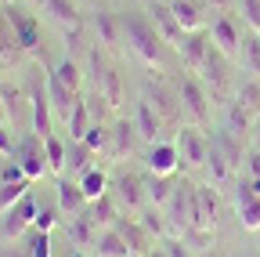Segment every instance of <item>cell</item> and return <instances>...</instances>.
I'll return each mask as SVG.
<instances>
[{
  "label": "cell",
  "mask_w": 260,
  "mask_h": 257,
  "mask_svg": "<svg viewBox=\"0 0 260 257\" xmlns=\"http://www.w3.org/2000/svg\"><path fill=\"white\" fill-rule=\"evenodd\" d=\"M119 22H123V40L130 44V51H134L145 66H159L162 62V44L167 40L155 33L152 18H145L138 11H126V15H119Z\"/></svg>",
  "instance_id": "6da1fadb"
},
{
  "label": "cell",
  "mask_w": 260,
  "mask_h": 257,
  "mask_svg": "<svg viewBox=\"0 0 260 257\" xmlns=\"http://www.w3.org/2000/svg\"><path fill=\"white\" fill-rule=\"evenodd\" d=\"M177 94H181V109H184V120L191 127H206L210 123V94L206 87L195 80V76H184L177 83Z\"/></svg>",
  "instance_id": "7a4b0ae2"
},
{
  "label": "cell",
  "mask_w": 260,
  "mask_h": 257,
  "mask_svg": "<svg viewBox=\"0 0 260 257\" xmlns=\"http://www.w3.org/2000/svg\"><path fill=\"white\" fill-rule=\"evenodd\" d=\"M260 120V80H249L235 91V102H232V134L249 131V123Z\"/></svg>",
  "instance_id": "3957f363"
},
{
  "label": "cell",
  "mask_w": 260,
  "mask_h": 257,
  "mask_svg": "<svg viewBox=\"0 0 260 257\" xmlns=\"http://www.w3.org/2000/svg\"><path fill=\"white\" fill-rule=\"evenodd\" d=\"M210 33V40H213V47L224 54V58H232V62H239V54H242V25L232 18V15H217L213 18V25L206 29Z\"/></svg>",
  "instance_id": "277c9868"
},
{
  "label": "cell",
  "mask_w": 260,
  "mask_h": 257,
  "mask_svg": "<svg viewBox=\"0 0 260 257\" xmlns=\"http://www.w3.org/2000/svg\"><path fill=\"white\" fill-rule=\"evenodd\" d=\"M177 152H181V167H203L210 159V138L203 134V127H181Z\"/></svg>",
  "instance_id": "5b68a950"
},
{
  "label": "cell",
  "mask_w": 260,
  "mask_h": 257,
  "mask_svg": "<svg viewBox=\"0 0 260 257\" xmlns=\"http://www.w3.org/2000/svg\"><path fill=\"white\" fill-rule=\"evenodd\" d=\"M15 156H18V163H22V170H25L29 181H37L40 174L51 170V167H47V149H44V138H40V134H29L25 141H18Z\"/></svg>",
  "instance_id": "8992f818"
},
{
  "label": "cell",
  "mask_w": 260,
  "mask_h": 257,
  "mask_svg": "<svg viewBox=\"0 0 260 257\" xmlns=\"http://www.w3.org/2000/svg\"><path fill=\"white\" fill-rule=\"evenodd\" d=\"M228 62H232V58H224V54L213 47L210 58H206V66L199 69L203 80L210 83V94H213V98H228V94H232V66H228Z\"/></svg>",
  "instance_id": "52a82bcc"
},
{
  "label": "cell",
  "mask_w": 260,
  "mask_h": 257,
  "mask_svg": "<svg viewBox=\"0 0 260 257\" xmlns=\"http://www.w3.org/2000/svg\"><path fill=\"white\" fill-rule=\"evenodd\" d=\"M37 203H32L29 196L25 199H18L8 214H4V221H0V236L4 239H15V236H22L25 229H32V221H37Z\"/></svg>",
  "instance_id": "ba28073f"
},
{
  "label": "cell",
  "mask_w": 260,
  "mask_h": 257,
  "mask_svg": "<svg viewBox=\"0 0 260 257\" xmlns=\"http://www.w3.org/2000/svg\"><path fill=\"white\" fill-rule=\"evenodd\" d=\"M235 210H239V224L246 232H260V196L249 188V181L235 185Z\"/></svg>",
  "instance_id": "9c48e42d"
},
{
  "label": "cell",
  "mask_w": 260,
  "mask_h": 257,
  "mask_svg": "<svg viewBox=\"0 0 260 257\" xmlns=\"http://www.w3.org/2000/svg\"><path fill=\"white\" fill-rule=\"evenodd\" d=\"M148 105L159 112L162 123H177V120L184 116V109H181V94H174L167 83H152V87H148Z\"/></svg>",
  "instance_id": "30bf717a"
},
{
  "label": "cell",
  "mask_w": 260,
  "mask_h": 257,
  "mask_svg": "<svg viewBox=\"0 0 260 257\" xmlns=\"http://www.w3.org/2000/svg\"><path fill=\"white\" fill-rule=\"evenodd\" d=\"M145 167L148 174H162V178H170L177 167H181V152H177V141H155L145 156Z\"/></svg>",
  "instance_id": "8fae6325"
},
{
  "label": "cell",
  "mask_w": 260,
  "mask_h": 257,
  "mask_svg": "<svg viewBox=\"0 0 260 257\" xmlns=\"http://www.w3.org/2000/svg\"><path fill=\"white\" fill-rule=\"evenodd\" d=\"M47 102H51V112L61 120V123H69V116H73V109H76V102H80V94L76 91H69L54 73H47Z\"/></svg>",
  "instance_id": "7c38bea8"
},
{
  "label": "cell",
  "mask_w": 260,
  "mask_h": 257,
  "mask_svg": "<svg viewBox=\"0 0 260 257\" xmlns=\"http://www.w3.org/2000/svg\"><path fill=\"white\" fill-rule=\"evenodd\" d=\"M177 51L184 54V66H188L191 73H199V69L206 66L210 51H213V40H210V33H203V29H199V33H188Z\"/></svg>",
  "instance_id": "4fadbf2b"
},
{
  "label": "cell",
  "mask_w": 260,
  "mask_h": 257,
  "mask_svg": "<svg viewBox=\"0 0 260 257\" xmlns=\"http://www.w3.org/2000/svg\"><path fill=\"white\" fill-rule=\"evenodd\" d=\"M148 15H152V25H155V33H159L162 40H167V44H174V47H181V44H184V37H188V33L181 29V22L174 18V11H170V8L155 4Z\"/></svg>",
  "instance_id": "5bb4252c"
},
{
  "label": "cell",
  "mask_w": 260,
  "mask_h": 257,
  "mask_svg": "<svg viewBox=\"0 0 260 257\" xmlns=\"http://www.w3.org/2000/svg\"><path fill=\"white\" fill-rule=\"evenodd\" d=\"M170 11H174V18L181 22L184 33H199V29L206 25L203 0H170Z\"/></svg>",
  "instance_id": "9a60e30c"
},
{
  "label": "cell",
  "mask_w": 260,
  "mask_h": 257,
  "mask_svg": "<svg viewBox=\"0 0 260 257\" xmlns=\"http://www.w3.org/2000/svg\"><path fill=\"white\" fill-rule=\"evenodd\" d=\"M138 145V127L134 123H126V120H116L109 127V156H126V152H134Z\"/></svg>",
  "instance_id": "2e32d148"
},
{
  "label": "cell",
  "mask_w": 260,
  "mask_h": 257,
  "mask_svg": "<svg viewBox=\"0 0 260 257\" xmlns=\"http://www.w3.org/2000/svg\"><path fill=\"white\" fill-rule=\"evenodd\" d=\"M58 210H61V214H69V217H76V214L87 210V196H83L80 181H69V178H61V181H58Z\"/></svg>",
  "instance_id": "e0dca14e"
},
{
  "label": "cell",
  "mask_w": 260,
  "mask_h": 257,
  "mask_svg": "<svg viewBox=\"0 0 260 257\" xmlns=\"http://www.w3.org/2000/svg\"><path fill=\"white\" fill-rule=\"evenodd\" d=\"M98 250V257H134V250H130V243H126V236L116 229V224H112V229H102V232H98V243H94Z\"/></svg>",
  "instance_id": "ac0fdd59"
},
{
  "label": "cell",
  "mask_w": 260,
  "mask_h": 257,
  "mask_svg": "<svg viewBox=\"0 0 260 257\" xmlns=\"http://www.w3.org/2000/svg\"><path fill=\"white\" fill-rule=\"evenodd\" d=\"M8 22H11V29L18 33V44H22L25 51H37V40H40V25H37V18H29V15L18 11V8H8Z\"/></svg>",
  "instance_id": "d6986e66"
},
{
  "label": "cell",
  "mask_w": 260,
  "mask_h": 257,
  "mask_svg": "<svg viewBox=\"0 0 260 257\" xmlns=\"http://www.w3.org/2000/svg\"><path fill=\"white\" fill-rule=\"evenodd\" d=\"M116 229L126 236V243H130V250H134V253H141V257H148L152 250H155V239H152V232L145 229V224L141 221H116Z\"/></svg>",
  "instance_id": "ffe728a7"
},
{
  "label": "cell",
  "mask_w": 260,
  "mask_h": 257,
  "mask_svg": "<svg viewBox=\"0 0 260 257\" xmlns=\"http://www.w3.org/2000/svg\"><path fill=\"white\" fill-rule=\"evenodd\" d=\"M141 178H134V174H119L116 181H112V188H116V203L119 207H126V210H138L141 207V199H145V192H141Z\"/></svg>",
  "instance_id": "44dd1931"
},
{
  "label": "cell",
  "mask_w": 260,
  "mask_h": 257,
  "mask_svg": "<svg viewBox=\"0 0 260 257\" xmlns=\"http://www.w3.org/2000/svg\"><path fill=\"white\" fill-rule=\"evenodd\" d=\"M29 109H32V134L51 138L54 131H51V102H47V83H44V91H32Z\"/></svg>",
  "instance_id": "7402d4cb"
},
{
  "label": "cell",
  "mask_w": 260,
  "mask_h": 257,
  "mask_svg": "<svg viewBox=\"0 0 260 257\" xmlns=\"http://www.w3.org/2000/svg\"><path fill=\"white\" fill-rule=\"evenodd\" d=\"M134 127H138V138L141 141H148V145H155L159 141V131H162V120H159V112L148 105V102H138V112H134Z\"/></svg>",
  "instance_id": "603a6c76"
},
{
  "label": "cell",
  "mask_w": 260,
  "mask_h": 257,
  "mask_svg": "<svg viewBox=\"0 0 260 257\" xmlns=\"http://www.w3.org/2000/svg\"><path fill=\"white\" fill-rule=\"evenodd\" d=\"M69 239H73L76 246H94V243H98V221L90 217V210L69 217Z\"/></svg>",
  "instance_id": "cb8c5ba5"
},
{
  "label": "cell",
  "mask_w": 260,
  "mask_h": 257,
  "mask_svg": "<svg viewBox=\"0 0 260 257\" xmlns=\"http://www.w3.org/2000/svg\"><path fill=\"white\" fill-rule=\"evenodd\" d=\"M94 29H98V37H102L105 47H119V40H123V22H119L112 11H98Z\"/></svg>",
  "instance_id": "d4e9b609"
},
{
  "label": "cell",
  "mask_w": 260,
  "mask_h": 257,
  "mask_svg": "<svg viewBox=\"0 0 260 257\" xmlns=\"http://www.w3.org/2000/svg\"><path fill=\"white\" fill-rule=\"evenodd\" d=\"M80 188H83L87 203L102 199L105 192H109V174H105V170H98V167H90V170H83V174H80Z\"/></svg>",
  "instance_id": "484cf974"
},
{
  "label": "cell",
  "mask_w": 260,
  "mask_h": 257,
  "mask_svg": "<svg viewBox=\"0 0 260 257\" xmlns=\"http://www.w3.org/2000/svg\"><path fill=\"white\" fill-rule=\"evenodd\" d=\"M90 159H94V149L87 141H69V156H65V170H69V174L90 170Z\"/></svg>",
  "instance_id": "4316f807"
},
{
  "label": "cell",
  "mask_w": 260,
  "mask_h": 257,
  "mask_svg": "<svg viewBox=\"0 0 260 257\" xmlns=\"http://www.w3.org/2000/svg\"><path fill=\"white\" fill-rule=\"evenodd\" d=\"M145 196H148L155 207H167V203H170V196H174L170 178H162V174H148V178H145Z\"/></svg>",
  "instance_id": "83f0119b"
},
{
  "label": "cell",
  "mask_w": 260,
  "mask_h": 257,
  "mask_svg": "<svg viewBox=\"0 0 260 257\" xmlns=\"http://www.w3.org/2000/svg\"><path fill=\"white\" fill-rule=\"evenodd\" d=\"M40 8H44V15L58 18L61 25H80V15H76L73 0H40Z\"/></svg>",
  "instance_id": "f1b7e54d"
},
{
  "label": "cell",
  "mask_w": 260,
  "mask_h": 257,
  "mask_svg": "<svg viewBox=\"0 0 260 257\" xmlns=\"http://www.w3.org/2000/svg\"><path fill=\"white\" fill-rule=\"evenodd\" d=\"M90 109H87V102L80 98L76 102V109H73V116H69V123H65V127H69V141H83L87 138V131H90Z\"/></svg>",
  "instance_id": "f546056e"
},
{
  "label": "cell",
  "mask_w": 260,
  "mask_h": 257,
  "mask_svg": "<svg viewBox=\"0 0 260 257\" xmlns=\"http://www.w3.org/2000/svg\"><path fill=\"white\" fill-rule=\"evenodd\" d=\"M116 214H119V210H116V199L109 196V192H105L102 199H94V203H90V217L98 221V229H112V224L119 221Z\"/></svg>",
  "instance_id": "4dcf8cb0"
},
{
  "label": "cell",
  "mask_w": 260,
  "mask_h": 257,
  "mask_svg": "<svg viewBox=\"0 0 260 257\" xmlns=\"http://www.w3.org/2000/svg\"><path fill=\"white\" fill-rule=\"evenodd\" d=\"M25 188H29V178L25 181H0V217H4L18 199H25Z\"/></svg>",
  "instance_id": "1f68e13d"
},
{
  "label": "cell",
  "mask_w": 260,
  "mask_h": 257,
  "mask_svg": "<svg viewBox=\"0 0 260 257\" xmlns=\"http://www.w3.org/2000/svg\"><path fill=\"white\" fill-rule=\"evenodd\" d=\"M239 62H242V69H249V73L260 80V33H253V37L242 40V54H239Z\"/></svg>",
  "instance_id": "d6a6232c"
},
{
  "label": "cell",
  "mask_w": 260,
  "mask_h": 257,
  "mask_svg": "<svg viewBox=\"0 0 260 257\" xmlns=\"http://www.w3.org/2000/svg\"><path fill=\"white\" fill-rule=\"evenodd\" d=\"M44 149H47V167L54 174H61L65 170V156H69V145H65L58 134H51V138H44Z\"/></svg>",
  "instance_id": "836d02e7"
},
{
  "label": "cell",
  "mask_w": 260,
  "mask_h": 257,
  "mask_svg": "<svg viewBox=\"0 0 260 257\" xmlns=\"http://www.w3.org/2000/svg\"><path fill=\"white\" fill-rule=\"evenodd\" d=\"M51 73H54V76H58L65 87H69V91H76V94H80V83H83V76H80V66H76L73 58H61V62H58V66H54Z\"/></svg>",
  "instance_id": "e575fe53"
},
{
  "label": "cell",
  "mask_w": 260,
  "mask_h": 257,
  "mask_svg": "<svg viewBox=\"0 0 260 257\" xmlns=\"http://www.w3.org/2000/svg\"><path fill=\"white\" fill-rule=\"evenodd\" d=\"M25 257H51V232L29 229V246H25Z\"/></svg>",
  "instance_id": "d590c367"
},
{
  "label": "cell",
  "mask_w": 260,
  "mask_h": 257,
  "mask_svg": "<svg viewBox=\"0 0 260 257\" xmlns=\"http://www.w3.org/2000/svg\"><path fill=\"white\" fill-rule=\"evenodd\" d=\"M94 152H109V127L105 123H90V131H87V138H83Z\"/></svg>",
  "instance_id": "8d00e7d4"
},
{
  "label": "cell",
  "mask_w": 260,
  "mask_h": 257,
  "mask_svg": "<svg viewBox=\"0 0 260 257\" xmlns=\"http://www.w3.org/2000/svg\"><path fill=\"white\" fill-rule=\"evenodd\" d=\"M239 8H242V22L253 33H260V0H239Z\"/></svg>",
  "instance_id": "74e56055"
},
{
  "label": "cell",
  "mask_w": 260,
  "mask_h": 257,
  "mask_svg": "<svg viewBox=\"0 0 260 257\" xmlns=\"http://www.w3.org/2000/svg\"><path fill=\"white\" fill-rule=\"evenodd\" d=\"M141 224H145V229H148L152 236H167V221H162V207H155V210H145Z\"/></svg>",
  "instance_id": "f35d334b"
},
{
  "label": "cell",
  "mask_w": 260,
  "mask_h": 257,
  "mask_svg": "<svg viewBox=\"0 0 260 257\" xmlns=\"http://www.w3.org/2000/svg\"><path fill=\"white\" fill-rule=\"evenodd\" d=\"M58 214H61V210H40V214H37V221H32V229L51 232V229H54V221H58Z\"/></svg>",
  "instance_id": "ab89813d"
},
{
  "label": "cell",
  "mask_w": 260,
  "mask_h": 257,
  "mask_svg": "<svg viewBox=\"0 0 260 257\" xmlns=\"http://www.w3.org/2000/svg\"><path fill=\"white\" fill-rule=\"evenodd\" d=\"M0 181H25V170H22V163L15 159V163H8L4 170H0Z\"/></svg>",
  "instance_id": "60d3db41"
},
{
  "label": "cell",
  "mask_w": 260,
  "mask_h": 257,
  "mask_svg": "<svg viewBox=\"0 0 260 257\" xmlns=\"http://www.w3.org/2000/svg\"><path fill=\"white\" fill-rule=\"evenodd\" d=\"M15 141H11V131H8V127H0V152H4V156H15Z\"/></svg>",
  "instance_id": "b9f144b4"
},
{
  "label": "cell",
  "mask_w": 260,
  "mask_h": 257,
  "mask_svg": "<svg viewBox=\"0 0 260 257\" xmlns=\"http://www.w3.org/2000/svg\"><path fill=\"white\" fill-rule=\"evenodd\" d=\"M249 178H260V149L249 152Z\"/></svg>",
  "instance_id": "7bdbcfd3"
},
{
  "label": "cell",
  "mask_w": 260,
  "mask_h": 257,
  "mask_svg": "<svg viewBox=\"0 0 260 257\" xmlns=\"http://www.w3.org/2000/svg\"><path fill=\"white\" fill-rule=\"evenodd\" d=\"M206 4H210V8H217V11H228V8L235 4V0H206Z\"/></svg>",
  "instance_id": "ee69618b"
},
{
  "label": "cell",
  "mask_w": 260,
  "mask_h": 257,
  "mask_svg": "<svg viewBox=\"0 0 260 257\" xmlns=\"http://www.w3.org/2000/svg\"><path fill=\"white\" fill-rule=\"evenodd\" d=\"M246 181H249V188H253L256 196H260V178H246Z\"/></svg>",
  "instance_id": "f6af8a7d"
},
{
  "label": "cell",
  "mask_w": 260,
  "mask_h": 257,
  "mask_svg": "<svg viewBox=\"0 0 260 257\" xmlns=\"http://www.w3.org/2000/svg\"><path fill=\"white\" fill-rule=\"evenodd\" d=\"M148 257H170V253H167V250H162V246H155V250H152Z\"/></svg>",
  "instance_id": "bcb514c9"
},
{
  "label": "cell",
  "mask_w": 260,
  "mask_h": 257,
  "mask_svg": "<svg viewBox=\"0 0 260 257\" xmlns=\"http://www.w3.org/2000/svg\"><path fill=\"white\" fill-rule=\"evenodd\" d=\"M0 257H25V250H22V253H15V250H4Z\"/></svg>",
  "instance_id": "7dc6e473"
},
{
  "label": "cell",
  "mask_w": 260,
  "mask_h": 257,
  "mask_svg": "<svg viewBox=\"0 0 260 257\" xmlns=\"http://www.w3.org/2000/svg\"><path fill=\"white\" fill-rule=\"evenodd\" d=\"M73 257H87V253H80V250H76V253H73Z\"/></svg>",
  "instance_id": "c3c4849f"
},
{
  "label": "cell",
  "mask_w": 260,
  "mask_h": 257,
  "mask_svg": "<svg viewBox=\"0 0 260 257\" xmlns=\"http://www.w3.org/2000/svg\"><path fill=\"white\" fill-rule=\"evenodd\" d=\"M249 257H260V253H249Z\"/></svg>",
  "instance_id": "681fc988"
}]
</instances>
